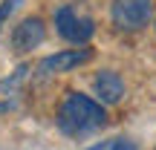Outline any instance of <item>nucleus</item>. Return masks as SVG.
Listing matches in <instances>:
<instances>
[{
  "mask_svg": "<svg viewBox=\"0 0 156 150\" xmlns=\"http://www.w3.org/2000/svg\"><path fill=\"white\" fill-rule=\"evenodd\" d=\"M104 121H107L104 107H101L98 101L81 95V92H69L67 98H64L61 110H58V127L67 136L93 133V130H98Z\"/></svg>",
  "mask_w": 156,
  "mask_h": 150,
  "instance_id": "nucleus-1",
  "label": "nucleus"
},
{
  "mask_svg": "<svg viewBox=\"0 0 156 150\" xmlns=\"http://www.w3.org/2000/svg\"><path fill=\"white\" fill-rule=\"evenodd\" d=\"M151 0H113V23H116V29H122V32H139V29L147 26V20H151Z\"/></svg>",
  "mask_w": 156,
  "mask_h": 150,
  "instance_id": "nucleus-2",
  "label": "nucleus"
},
{
  "mask_svg": "<svg viewBox=\"0 0 156 150\" xmlns=\"http://www.w3.org/2000/svg\"><path fill=\"white\" fill-rule=\"evenodd\" d=\"M55 26H58V35L69 44H87L95 32V23L90 17H81L75 15L73 6H61L55 12Z\"/></svg>",
  "mask_w": 156,
  "mask_h": 150,
  "instance_id": "nucleus-3",
  "label": "nucleus"
},
{
  "mask_svg": "<svg viewBox=\"0 0 156 150\" xmlns=\"http://www.w3.org/2000/svg\"><path fill=\"white\" fill-rule=\"evenodd\" d=\"M93 58V49H64V52H55V55L44 58L38 64V72L41 75H58V72H67L73 67H81Z\"/></svg>",
  "mask_w": 156,
  "mask_h": 150,
  "instance_id": "nucleus-4",
  "label": "nucleus"
},
{
  "mask_svg": "<svg viewBox=\"0 0 156 150\" xmlns=\"http://www.w3.org/2000/svg\"><path fill=\"white\" fill-rule=\"evenodd\" d=\"M44 38H46L44 20H41V17H26V20H20L15 26V32H12V46H15V52H29V49L44 44Z\"/></svg>",
  "mask_w": 156,
  "mask_h": 150,
  "instance_id": "nucleus-5",
  "label": "nucleus"
},
{
  "mask_svg": "<svg viewBox=\"0 0 156 150\" xmlns=\"http://www.w3.org/2000/svg\"><path fill=\"white\" fill-rule=\"evenodd\" d=\"M95 95H98V101H104V104H116V101H122L124 95V81L119 78V72H98L95 75Z\"/></svg>",
  "mask_w": 156,
  "mask_h": 150,
  "instance_id": "nucleus-6",
  "label": "nucleus"
},
{
  "mask_svg": "<svg viewBox=\"0 0 156 150\" xmlns=\"http://www.w3.org/2000/svg\"><path fill=\"white\" fill-rule=\"evenodd\" d=\"M17 3H20V0H3V3H0V32H3V23L9 20V15L15 12Z\"/></svg>",
  "mask_w": 156,
  "mask_h": 150,
  "instance_id": "nucleus-7",
  "label": "nucleus"
},
{
  "mask_svg": "<svg viewBox=\"0 0 156 150\" xmlns=\"http://www.w3.org/2000/svg\"><path fill=\"white\" fill-rule=\"evenodd\" d=\"M110 150H136V145L127 141V139H113L110 141Z\"/></svg>",
  "mask_w": 156,
  "mask_h": 150,
  "instance_id": "nucleus-8",
  "label": "nucleus"
},
{
  "mask_svg": "<svg viewBox=\"0 0 156 150\" xmlns=\"http://www.w3.org/2000/svg\"><path fill=\"white\" fill-rule=\"evenodd\" d=\"M87 150H110V141H98V145H93V147H87Z\"/></svg>",
  "mask_w": 156,
  "mask_h": 150,
  "instance_id": "nucleus-9",
  "label": "nucleus"
}]
</instances>
